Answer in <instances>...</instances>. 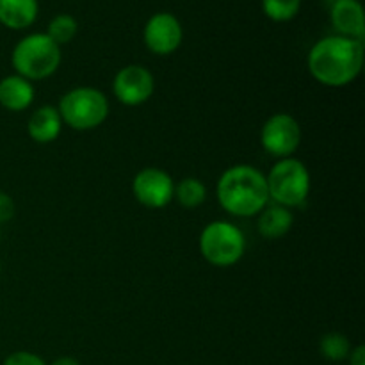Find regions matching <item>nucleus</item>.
<instances>
[{
	"label": "nucleus",
	"mask_w": 365,
	"mask_h": 365,
	"mask_svg": "<svg viewBox=\"0 0 365 365\" xmlns=\"http://www.w3.org/2000/svg\"><path fill=\"white\" fill-rule=\"evenodd\" d=\"M269 202L277 205L296 209L307 202L310 195V171L305 164L296 157L278 159L266 175Z\"/></svg>",
	"instance_id": "39448f33"
},
{
	"label": "nucleus",
	"mask_w": 365,
	"mask_h": 365,
	"mask_svg": "<svg viewBox=\"0 0 365 365\" xmlns=\"http://www.w3.org/2000/svg\"><path fill=\"white\" fill-rule=\"evenodd\" d=\"M319 351L324 359L331 360V362H341V360L348 359L351 353V342L344 334L331 331V334L323 335L319 342Z\"/></svg>",
	"instance_id": "a211bd4d"
},
{
	"label": "nucleus",
	"mask_w": 365,
	"mask_h": 365,
	"mask_svg": "<svg viewBox=\"0 0 365 365\" xmlns=\"http://www.w3.org/2000/svg\"><path fill=\"white\" fill-rule=\"evenodd\" d=\"M14 71L29 82L52 77L61 64V46L45 32H36L21 38L11 53Z\"/></svg>",
	"instance_id": "7ed1b4c3"
},
{
	"label": "nucleus",
	"mask_w": 365,
	"mask_h": 365,
	"mask_svg": "<svg viewBox=\"0 0 365 365\" xmlns=\"http://www.w3.org/2000/svg\"><path fill=\"white\" fill-rule=\"evenodd\" d=\"M200 253L214 267L235 266L246 252V237L237 225L216 220L200 234Z\"/></svg>",
	"instance_id": "423d86ee"
},
{
	"label": "nucleus",
	"mask_w": 365,
	"mask_h": 365,
	"mask_svg": "<svg viewBox=\"0 0 365 365\" xmlns=\"http://www.w3.org/2000/svg\"><path fill=\"white\" fill-rule=\"evenodd\" d=\"M57 110L63 123L71 130H95L109 118V100L100 89L78 86L61 96Z\"/></svg>",
	"instance_id": "20e7f679"
},
{
	"label": "nucleus",
	"mask_w": 365,
	"mask_h": 365,
	"mask_svg": "<svg viewBox=\"0 0 365 365\" xmlns=\"http://www.w3.org/2000/svg\"><path fill=\"white\" fill-rule=\"evenodd\" d=\"M132 195L146 209H164L173 202L175 182L160 168H143L132 180Z\"/></svg>",
	"instance_id": "1a4fd4ad"
},
{
	"label": "nucleus",
	"mask_w": 365,
	"mask_h": 365,
	"mask_svg": "<svg viewBox=\"0 0 365 365\" xmlns=\"http://www.w3.org/2000/svg\"><path fill=\"white\" fill-rule=\"evenodd\" d=\"M173 200L184 209H198L207 200V187L200 178L185 177L178 184H175Z\"/></svg>",
	"instance_id": "dca6fc26"
},
{
	"label": "nucleus",
	"mask_w": 365,
	"mask_h": 365,
	"mask_svg": "<svg viewBox=\"0 0 365 365\" xmlns=\"http://www.w3.org/2000/svg\"><path fill=\"white\" fill-rule=\"evenodd\" d=\"M153 93H155V77L143 64H128L114 75L113 95L123 106H143L152 98Z\"/></svg>",
	"instance_id": "6e6552de"
},
{
	"label": "nucleus",
	"mask_w": 365,
	"mask_h": 365,
	"mask_svg": "<svg viewBox=\"0 0 365 365\" xmlns=\"http://www.w3.org/2000/svg\"><path fill=\"white\" fill-rule=\"evenodd\" d=\"M4 365H45V362L31 351H14L4 360Z\"/></svg>",
	"instance_id": "aec40b11"
},
{
	"label": "nucleus",
	"mask_w": 365,
	"mask_h": 365,
	"mask_svg": "<svg viewBox=\"0 0 365 365\" xmlns=\"http://www.w3.org/2000/svg\"><path fill=\"white\" fill-rule=\"evenodd\" d=\"M184 39V29L175 14L155 13L148 18L143 29V41L146 48L155 56H171L177 52Z\"/></svg>",
	"instance_id": "9d476101"
},
{
	"label": "nucleus",
	"mask_w": 365,
	"mask_h": 365,
	"mask_svg": "<svg viewBox=\"0 0 365 365\" xmlns=\"http://www.w3.org/2000/svg\"><path fill=\"white\" fill-rule=\"evenodd\" d=\"M335 2H339V0H328V4H330V6H331V4H335Z\"/></svg>",
	"instance_id": "b1692460"
},
{
	"label": "nucleus",
	"mask_w": 365,
	"mask_h": 365,
	"mask_svg": "<svg viewBox=\"0 0 365 365\" xmlns=\"http://www.w3.org/2000/svg\"><path fill=\"white\" fill-rule=\"evenodd\" d=\"M292 225H294V216H292V210L287 207H282L273 203V205H267L262 212L259 214V220H257V230L262 235L264 239H282L284 235H287L291 232Z\"/></svg>",
	"instance_id": "2eb2a0df"
},
{
	"label": "nucleus",
	"mask_w": 365,
	"mask_h": 365,
	"mask_svg": "<svg viewBox=\"0 0 365 365\" xmlns=\"http://www.w3.org/2000/svg\"><path fill=\"white\" fill-rule=\"evenodd\" d=\"M302 0H262V11L271 21L284 24L298 16Z\"/></svg>",
	"instance_id": "6ab92c4d"
},
{
	"label": "nucleus",
	"mask_w": 365,
	"mask_h": 365,
	"mask_svg": "<svg viewBox=\"0 0 365 365\" xmlns=\"http://www.w3.org/2000/svg\"><path fill=\"white\" fill-rule=\"evenodd\" d=\"M77 32H78V21L75 20V16H71V14H66V13H61L50 20L45 34L48 36L56 45L63 46V45H68L70 41H73Z\"/></svg>",
	"instance_id": "f3484780"
},
{
	"label": "nucleus",
	"mask_w": 365,
	"mask_h": 365,
	"mask_svg": "<svg viewBox=\"0 0 365 365\" xmlns=\"http://www.w3.org/2000/svg\"><path fill=\"white\" fill-rule=\"evenodd\" d=\"M330 20L337 36L364 41L365 18L364 7L359 0H339V2L331 4Z\"/></svg>",
	"instance_id": "9b49d317"
},
{
	"label": "nucleus",
	"mask_w": 365,
	"mask_h": 365,
	"mask_svg": "<svg viewBox=\"0 0 365 365\" xmlns=\"http://www.w3.org/2000/svg\"><path fill=\"white\" fill-rule=\"evenodd\" d=\"M16 214V205H14V200L11 198V195L0 191V223H7L11 221Z\"/></svg>",
	"instance_id": "412c9836"
},
{
	"label": "nucleus",
	"mask_w": 365,
	"mask_h": 365,
	"mask_svg": "<svg viewBox=\"0 0 365 365\" xmlns=\"http://www.w3.org/2000/svg\"><path fill=\"white\" fill-rule=\"evenodd\" d=\"M216 198L221 209L232 216H259L269 205L266 175L252 164L230 166L217 180Z\"/></svg>",
	"instance_id": "f03ea898"
},
{
	"label": "nucleus",
	"mask_w": 365,
	"mask_h": 365,
	"mask_svg": "<svg viewBox=\"0 0 365 365\" xmlns=\"http://www.w3.org/2000/svg\"><path fill=\"white\" fill-rule=\"evenodd\" d=\"M39 13L38 0H0V24L13 31L31 27Z\"/></svg>",
	"instance_id": "4468645a"
},
{
	"label": "nucleus",
	"mask_w": 365,
	"mask_h": 365,
	"mask_svg": "<svg viewBox=\"0 0 365 365\" xmlns=\"http://www.w3.org/2000/svg\"><path fill=\"white\" fill-rule=\"evenodd\" d=\"M52 365H81V362L75 359H71V356H61V359H57Z\"/></svg>",
	"instance_id": "5701e85b"
},
{
	"label": "nucleus",
	"mask_w": 365,
	"mask_h": 365,
	"mask_svg": "<svg viewBox=\"0 0 365 365\" xmlns=\"http://www.w3.org/2000/svg\"><path fill=\"white\" fill-rule=\"evenodd\" d=\"M63 120L53 106H41L29 116L27 132L29 138L39 145H48L53 143L61 135L63 130Z\"/></svg>",
	"instance_id": "f8f14e48"
},
{
	"label": "nucleus",
	"mask_w": 365,
	"mask_h": 365,
	"mask_svg": "<svg viewBox=\"0 0 365 365\" xmlns=\"http://www.w3.org/2000/svg\"><path fill=\"white\" fill-rule=\"evenodd\" d=\"M260 145L277 159L292 157L302 145V127L298 120L287 113L269 116L260 128Z\"/></svg>",
	"instance_id": "0eeeda50"
},
{
	"label": "nucleus",
	"mask_w": 365,
	"mask_h": 365,
	"mask_svg": "<svg viewBox=\"0 0 365 365\" xmlns=\"http://www.w3.org/2000/svg\"><path fill=\"white\" fill-rule=\"evenodd\" d=\"M364 56V41L334 34L314 43L307 57V66L319 84L344 88L362 73Z\"/></svg>",
	"instance_id": "f257e3e1"
},
{
	"label": "nucleus",
	"mask_w": 365,
	"mask_h": 365,
	"mask_svg": "<svg viewBox=\"0 0 365 365\" xmlns=\"http://www.w3.org/2000/svg\"><path fill=\"white\" fill-rule=\"evenodd\" d=\"M349 365H365V348L362 344L356 346L355 349H351L349 353Z\"/></svg>",
	"instance_id": "4be33fe9"
},
{
	"label": "nucleus",
	"mask_w": 365,
	"mask_h": 365,
	"mask_svg": "<svg viewBox=\"0 0 365 365\" xmlns=\"http://www.w3.org/2000/svg\"><path fill=\"white\" fill-rule=\"evenodd\" d=\"M34 86L20 75H9L0 81V106L11 113L27 110L34 102Z\"/></svg>",
	"instance_id": "ddd939ff"
}]
</instances>
